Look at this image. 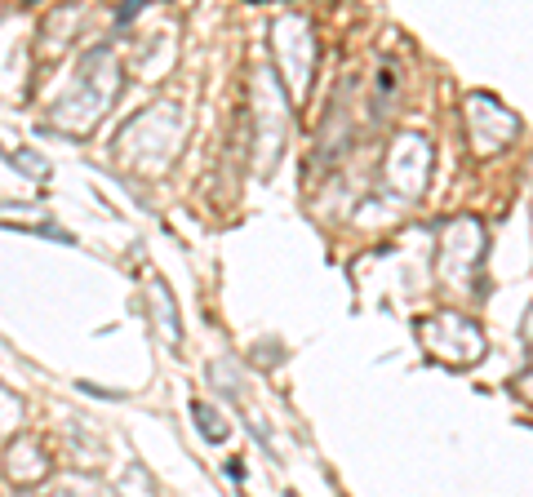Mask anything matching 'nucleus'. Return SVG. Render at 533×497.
<instances>
[{
	"label": "nucleus",
	"instance_id": "f257e3e1",
	"mask_svg": "<svg viewBox=\"0 0 533 497\" xmlns=\"http://www.w3.org/2000/svg\"><path fill=\"white\" fill-rule=\"evenodd\" d=\"M191 413H196V418L204 422V435H209V440H223V422L213 418V408H209V404H196Z\"/></svg>",
	"mask_w": 533,
	"mask_h": 497
}]
</instances>
